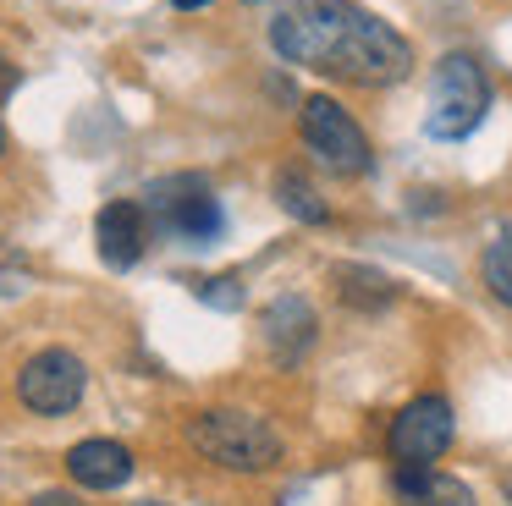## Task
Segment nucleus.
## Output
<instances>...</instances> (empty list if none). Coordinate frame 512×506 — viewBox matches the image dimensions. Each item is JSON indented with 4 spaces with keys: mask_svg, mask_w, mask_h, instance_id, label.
Segmentation results:
<instances>
[{
    "mask_svg": "<svg viewBox=\"0 0 512 506\" xmlns=\"http://www.w3.org/2000/svg\"><path fill=\"white\" fill-rule=\"evenodd\" d=\"M298 132L303 143H309V154L325 165V171L336 176H364L369 165H375V154H369V132L353 121V110L336 105L331 94H309L298 110Z\"/></svg>",
    "mask_w": 512,
    "mask_h": 506,
    "instance_id": "39448f33",
    "label": "nucleus"
},
{
    "mask_svg": "<svg viewBox=\"0 0 512 506\" xmlns=\"http://www.w3.org/2000/svg\"><path fill=\"white\" fill-rule=\"evenodd\" d=\"M144 209H149V220H155V231H166V237H177V242H215L221 237V198H215V187L193 171L149 182Z\"/></svg>",
    "mask_w": 512,
    "mask_h": 506,
    "instance_id": "20e7f679",
    "label": "nucleus"
},
{
    "mask_svg": "<svg viewBox=\"0 0 512 506\" xmlns=\"http://www.w3.org/2000/svg\"><path fill=\"white\" fill-rule=\"evenodd\" d=\"M259 330H265L270 358L287 369V363H298L303 352L314 347V330H320V319H314V308L303 303V297H276V303L265 308V319H259Z\"/></svg>",
    "mask_w": 512,
    "mask_h": 506,
    "instance_id": "1a4fd4ad",
    "label": "nucleus"
},
{
    "mask_svg": "<svg viewBox=\"0 0 512 506\" xmlns=\"http://www.w3.org/2000/svg\"><path fill=\"white\" fill-rule=\"evenodd\" d=\"M248 6H254V0H248Z\"/></svg>",
    "mask_w": 512,
    "mask_h": 506,
    "instance_id": "412c9836",
    "label": "nucleus"
},
{
    "mask_svg": "<svg viewBox=\"0 0 512 506\" xmlns=\"http://www.w3.org/2000/svg\"><path fill=\"white\" fill-rule=\"evenodd\" d=\"M177 11H204V6H215V0H171Z\"/></svg>",
    "mask_w": 512,
    "mask_h": 506,
    "instance_id": "a211bd4d",
    "label": "nucleus"
},
{
    "mask_svg": "<svg viewBox=\"0 0 512 506\" xmlns=\"http://www.w3.org/2000/svg\"><path fill=\"white\" fill-rule=\"evenodd\" d=\"M331 286H336V297H342L347 308H380V303L397 297V281L380 275V270H369V264H336Z\"/></svg>",
    "mask_w": 512,
    "mask_h": 506,
    "instance_id": "f8f14e48",
    "label": "nucleus"
},
{
    "mask_svg": "<svg viewBox=\"0 0 512 506\" xmlns=\"http://www.w3.org/2000/svg\"><path fill=\"white\" fill-rule=\"evenodd\" d=\"M67 473L72 484H83V490H122L127 479H133V451L122 446V440H78V446L67 451Z\"/></svg>",
    "mask_w": 512,
    "mask_h": 506,
    "instance_id": "9d476101",
    "label": "nucleus"
},
{
    "mask_svg": "<svg viewBox=\"0 0 512 506\" xmlns=\"http://www.w3.org/2000/svg\"><path fill=\"white\" fill-rule=\"evenodd\" d=\"M138 506H166V501H138Z\"/></svg>",
    "mask_w": 512,
    "mask_h": 506,
    "instance_id": "aec40b11",
    "label": "nucleus"
},
{
    "mask_svg": "<svg viewBox=\"0 0 512 506\" xmlns=\"http://www.w3.org/2000/svg\"><path fill=\"white\" fill-rule=\"evenodd\" d=\"M12 88H17V66L0 55V99H12Z\"/></svg>",
    "mask_w": 512,
    "mask_h": 506,
    "instance_id": "f3484780",
    "label": "nucleus"
},
{
    "mask_svg": "<svg viewBox=\"0 0 512 506\" xmlns=\"http://www.w3.org/2000/svg\"><path fill=\"white\" fill-rule=\"evenodd\" d=\"M276 204L287 209L292 220H303V226H325V220H331L325 198L314 193V182L303 171H276Z\"/></svg>",
    "mask_w": 512,
    "mask_h": 506,
    "instance_id": "ddd939ff",
    "label": "nucleus"
},
{
    "mask_svg": "<svg viewBox=\"0 0 512 506\" xmlns=\"http://www.w3.org/2000/svg\"><path fill=\"white\" fill-rule=\"evenodd\" d=\"M188 446L232 473H270L281 462V435L243 407H204L188 418Z\"/></svg>",
    "mask_w": 512,
    "mask_h": 506,
    "instance_id": "f03ea898",
    "label": "nucleus"
},
{
    "mask_svg": "<svg viewBox=\"0 0 512 506\" xmlns=\"http://www.w3.org/2000/svg\"><path fill=\"white\" fill-rule=\"evenodd\" d=\"M28 506H83V501H78V495H72V490H39V495H34V501H28Z\"/></svg>",
    "mask_w": 512,
    "mask_h": 506,
    "instance_id": "dca6fc26",
    "label": "nucleus"
},
{
    "mask_svg": "<svg viewBox=\"0 0 512 506\" xmlns=\"http://www.w3.org/2000/svg\"><path fill=\"white\" fill-rule=\"evenodd\" d=\"M479 275H485L490 297L512 308V226H501V231H496V242H490L485 259H479Z\"/></svg>",
    "mask_w": 512,
    "mask_h": 506,
    "instance_id": "4468645a",
    "label": "nucleus"
},
{
    "mask_svg": "<svg viewBox=\"0 0 512 506\" xmlns=\"http://www.w3.org/2000/svg\"><path fill=\"white\" fill-rule=\"evenodd\" d=\"M149 237H155V220H149L144 198H111V204L94 215V242H100V259L111 270H133L144 259Z\"/></svg>",
    "mask_w": 512,
    "mask_h": 506,
    "instance_id": "6e6552de",
    "label": "nucleus"
},
{
    "mask_svg": "<svg viewBox=\"0 0 512 506\" xmlns=\"http://www.w3.org/2000/svg\"><path fill=\"white\" fill-rule=\"evenodd\" d=\"M391 495H397V506H479L474 490L441 468H397L391 473Z\"/></svg>",
    "mask_w": 512,
    "mask_h": 506,
    "instance_id": "9b49d317",
    "label": "nucleus"
},
{
    "mask_svg": "<svg viewBox=\"0 0 512 506\" xmlns=\"http://www.w3.org/2000/svg\"><path fill=\"white\" fill-rule=\"evenodd\" d=\"M199 297L210 308H226V314H232V308H243V286H237V275H215V281H199Z\"/></svg>",
    "mask_w": 512,
    "mask_h": 506,
    "instance_id": "2eb2a0df",
    "label": "nucleus"
},
{
    "mask_svg": "<svg viewBox=\"0 0 512 506\" xmlns=\"http://www.w3.org/2000/svg\"><path fill=\"white\" fill-rule=\"evenodd\" d=\"M457 424H452V402L446 396H413L386 429V451L397 468H435V457H446Z\"/></svg>",
    "mask_w": 512,
    "mask_h": 506,
    "instance_id": "423d86ee",
    "label": "nucleus"
},
{
    "mask_svg": "<svg viewBox=\"0 0 512 506\" xmlns=\"http://www.w3.org/2000/svg\"><path fill=\"white\" fill-rule=\"evenodd\" d=\"M0 154H6V127H0Z\"/></svg>",
    "mask_w": 512,
    "mask_h": 506,
    "instance_id": "6ab92c4d",
    "label": "nucleus"
},
{
    "mask_svg": "<svg viewBox=\"0 0 512 506\" xmlns=\"http://www.w3.org/2000/svg\"><path fill=\"white\" fill-rule=\"evenodd\" d=\"M270 50L358 88H391L413 72V44L358 0H287L270 17Z\"/></svg>",
    "mask_w": 512,
    "mask_h": 506,
    "instance_id": "f257e3e1",
    "label": "nucleus"
},
{
    "mask_svg": "<svg viewBox=\"0 0 512 506\" xmlns=\"http://www.w3.org/2000/svg\"><path fill=\"white\" fill-rule=\"evenodd\" d=\"M83 391H89V369H83V358L67 347H45L17 369V396H23V407H34V413H45V418L72 413V407L83 402Z\"/></svg>",
    "mask_w": 512,
    "mask_h": 506,
    "instance_id": "0eeeda50",
    "label": "nucleus"
},
{
    "mask_svg": "<svg viewBox=\"0 0 512 506\" xmlns=\"http://www.w3.org/2000/svg\"><path fill=\"white\" fill-rule=\"evenodd\" d=\"M490 116V77L468 50H452L435 61L430 72V105H424V132L435 143H463L468 132H479V121Z\"/></svg>",
    "mask_w": 512,
    "mask_h": 506,
    "instance_id": "7ed1b4c3",
    "label": "nucleus"
}]
</instances>
